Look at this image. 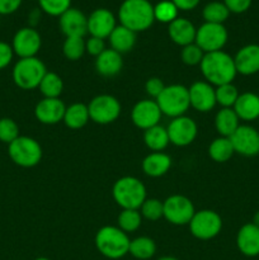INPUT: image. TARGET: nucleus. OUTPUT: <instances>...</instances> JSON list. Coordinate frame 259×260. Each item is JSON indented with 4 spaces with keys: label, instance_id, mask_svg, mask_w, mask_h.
Returning <instances> with one entry per match:
<instances>
[{
    "label": "nucleus",
    "instance_id": "obj_32",
    "mask_svg": "<svg viewBox=\"0 0 259 260\" xmlns=\"http://www.w3.org/2000/svg\"><path fill=\"white\" fill-rule=\"evenodd\" d=\"M38 88L45 98H60L63 90V81L56 73L47 71Z\"/></svg>",
    "mask_w": 259,
    "mask_h": 260
},
{
    "label": "nucleus",
    "instance_id": "obj_49",
    "mask_svg": "<svg viewBox=\"0 0 259 260\" xmlns=\"http://www.w3.org/2000/svg\"><path fill=\"white\" fill-rule=\"evenodd\" d=\"M157 260H178L177 258H173V256H163V258L157 259Z\"/></svg>",
    "mask_w": 259,
    "mask_h": 260
},
{
    "label": "nucleus",
    "instance_id": "obj_28",
    "mask_svg": "<svg viewBox=\"0 0 259 260\" xmlns=\"http://www.w3.org/2000/svg\"><path fill=\"white\" fill-rule=\"evenodd\" d=\"M89 119H90V117H89L88 106L83 103H74L66 107L62 122L69 128L80 129L88 123Z\"/></svg>",
    "mask_w": 259,
    "mask_h": 260
},
{
    "label": "nucleus",
    "instance_id": "obj_12",
    "mask_svg": "<svg viewBox=\"0 0 259 260\" xmlns=\"http://www.w3.org/2000/svg\"><path fill=\"white\" fill-rule=\"evenodd\" d=\"M170 144L175 146H188L197 137V124L190 117L180 116L173 118L167 128Z\"/></svg>",
    "mask_w": 259,
    "mask_h": 260
},
{
    "label": "nucleus",
    "instance_id": "obj_14",
    "mask_svg": "<svg viewBox=\"0 0 259 260\" xmlns=\"http://www.w3.org/2000/svg\"><path fill=\"white\" fill-rule=\"evenodd\" d=\"M229 139L238 154L246 157L256 156L259 154V132L254 127L246 124L239 126Z\"/></svg>",
    "mask_w": 259,
    "mask_h": 260
},
{
    "label": "nucleus",
    "instance_id": "obj_3",
    "mask_svg": "<svg viewBox=\"0 0 259 260\" xmlns=\"http://www.w3.org/2000/svg\"><path fill=\"white\" fill-rule=\"evenodd\" d=\"M94 243L102 255L109 259H119L128 254L131 240L118 226H104L98 230Z\"/></svg>",
    "mask_w": 259,
    "mask_h": 260
},
{
    "label": "nucleus",
    "instance_id": "obj_25",
    "mask_svg": "<svg viewBox=\"0 0 259 260\" xmlns=\"http://www.w3.org/2000/svg\"><path fill=\"white\" fill-rule=\"evenodd\" d=\"M172 167V159L168 154L160 152H151L142 160V170L146 175L152 178L163 177L169 172Z\"/></svg>",
    "mask_w": 259,
    "mask_h": 260
},
{
    "label": "nucleus",
    "instance_id": "obj_39",
    "mask_svg": "<svg viewBox=\"0 0 259 260\" xmlns=\"http://www.w3.org/2000/svg\"><path fill=\"white\" fill-rule=\"evenodd\" d=\"M42 12L51 17H60L71 8V0H38Z\"/></svg>",
    "mask_w": 259,
    "mask_h": 260
},
{
    "label": "nucleus",
    "instance_id": "obj_47",
    "mask_svg": "<svg viewBox=\"0 0 259 260\" xmlns=\"http://www.w3.org/2000/svg\"><path fill=\"white\" fill-rule=\"evenodd\" d=\"M172 2L174 3L178 9L187 12V10L195 9L200 4L201 0H172Z\"/></svg>",
    "mask_w": 259,
    "mask_h": 260
},
{
    "label": "nucleus",
    "instance_id": "obj_11",
    "mask_svg": "<svg viewBox=\"0 0 259 260\" xmlns=\"http://www.w3.org/2000/svg\"><path fill=\"white\" fill-rule=\"evenodd\" d=\"M163 205H164L165 220L173 225H188L196 213L192 201L185 196H170L163 202Z\"/></svg>",
    "mask_w": 259,
    "mask_h": 260
},
{
    "label": "nucleus",
    "instance_id": "obj_18",
    "mask_svg": "<svg viewBox=\"0 0 259 260\" xmlns=\"http://www.w3.org/2000/svg\"><path fill=\"white\" fill-rule=\"evenodd\" d=\"M58 24L66 37H85L88 33V17L81 10L70 8L60 15Z\"/></svg>",
    "mask_w": 259,
    "mask_h": 260
},
{
    "label": "nucleus",
    "instance_id": "obj_27",
    "mask_svg": "<svg viewBox=\"0 0 259 260\" xmlns=\"http://www.w3.org/2000/svg\"><path fill=\"white\" fill-rule=\"evenodd\" d=\"M239 126V117L233 108H221L216 114L215 127L220 136L230 137Z\"/></svg>",
    "mask_w": 259,
    "mask_h": 260
},
{
    "label": "nucleus",
    "instance_id": "obj_31",
    "mask_svg": "<svg viewBox=\"0 0 259 260\" xmlns=\"http://www.w3.org/2000/svg\"><path fill=\"white\" fill-rule=\"evenodd\" d=\"M128 253L136 259L147 260L152 258L156 253V244L147 236H140L131 240Z\"/></svg>",
    "mask_w": 259,
    "mask_h": 260
},
{
    "label": "nucleus",
    "instance_id": "obj_48",
    "mask_svg": "<svg viewBox=\"0 0 259 260\" xmlns=\"http://www.w3.org/2000/svg\"><path fill=\"white\" fill-rule=\"evenodd\" d=\"M251 223H254V225L258 226V228H259V211H258V212L255 213V215H254V217H253V222H251Z\"/></svg>",
    "mask_w": 259,
    "mask_h": 260
},
{
    "label": "nucleus",
    "instance_id": "obj_40",
    "mask_svg": "<svg viewBox=\"0 0 259 260\" xmlns=\"http://www.w3.org/2000/svg\"><path fill=\"white\" fill-rule=\"evenodd\" d=\"M19 137V127L12 118H0V141L9 145Z\"/></svg>",
    "mask_w": 259,
    "mask_h": 260
},
{
    "label": "nucleus",
    "instance_id": "obj_26",
    "mask_svg": "<svg viewBox=\"0 0 259 260\" xmlns=\"http://www.w3.org/2000/svg\"><path fill=\"white\" fill-rule=\"evenodd\" d=\"M108 38L112 50L117 51L121 55L130 52L136 43V33L121 24L114 28Z\"/></svg>",
    "mask_w": 259,
    "mask_h": 260
},
{
    "label": "nucleus",
    "instance_id": "obj_13",
    "mask_svg": "<svg viewBox=\"0 0 259 260\" xmlns=\"http://www.w3.org/2000/svg\"><path fill=\"white\" fill-rule=\"evenodd\" d=\"M42 38L37 29L33 27L20 28L13 37L12 47L13 51L20 58L36 57L38 51L41 50Z\"/></svg>",
    "mask_w": 259,
    "mask_h": 260
},
{
    "label": "nucleus",
    "instance_id": "obj_42",
    "mask_svg": "<svg viewBox=\"0 0 259 260\" xmlns=\"http://www.w3.org/2000/svg\"><path fill=\"white\" fill-rule=\"evenodd\" d=\"M104 50H106V43H104V40H102V38L91 37L90 36L85 41V51L89 55L94 56V57L101 55Z\"/></svg>",
    "mask_w": 259,
    "mask_h": 260
},
{
    "label": "nucleus",
    "instance_id": "obj_50",
    "mask_svg": "<svg viewBox=\"0 0 259 260\" xmlns=\"http://www.w3.org/2000/svg\"><path fill=\"white\" fill-rule=\"evenodd\" d=\"M35 260H51V259H48V258H37V259H35Z\"/></svg>",
    "mask_w": 259,
    "mask_h": 260
},
{
    "label": "nucleus",
    "instance_id": "obj_34",
    "mask_svg": "<svg viewBox=\"0 0 259 260\" xmlns=\"http://www.w3.org/2000/svg\"><path fill=\"white\" fill-rule=\"evenodd\" d=\"M216 103L220 104L222 108H233L235 102L239 98L238 88L233 83L223 84V85L216 86Z\"/></svg>",
    "mask_w": 259,
    "mask_h": 260
},
{
    "label": "nucleus",
    "instance_id": "obj_1",
    "mask_svg": "<svg viewBox=\"0 0 259 260\" xmlns=\"http://www.w3.org/2000/svg\"><path fill=\"white\" fill-rule=\"evenodd\" d=\"M200 68L203 78L207 80V83L216 86L233 83L238 74L234 57H231L229 53L223 52L222 50L205 53L200 63Z\"/></svg>",
    "mask_w": 259,
    "mask_h": 260
},
{
    "label": "nucleus",
    "instance_id": "obj_19",
    "mask_svg": "<svg viewBox=\"0 0 259 260\" xmlns=\"http://www.w3.org/2000/svg\"><path fill=\"white\" fill-rule=\"evenodd\" d=\"M66 106L60 98H43L36 104L35 116L41 123L56 124L63 119Z\"/></svg>",
    "mask_w": 259,
    "mask_h": 260
},
{
    "label": "nucleus",
    "instance_id": "obj_46",
    "mask_svg": "<svg viewBox=\"0 0 259 260\" xmlns=\"http://www.w3.org/2000/svg\"><path fill=\"white\" fill-rule=\"evenodd\" d=\"M23 0H0V14L8 15L19 9Z\"/></svg>",
    "mask_w": 259,
    "mask_h": 260
},
{
    "label": "nucleus",
    "instance_id": "obj_43",
    "mask_svg": "<svg viewBox=\"0 0 259 260\" xmlns=\"http://www.w3.org/2000/svg\"><path fill=\"white\" fill-rule=\"evenodd\" d=\"M165 85L163 83L161 79L159 78H150L147 79L146 83H145V90H146L147 95H150L151 98L156 99L157 96L161 94V91L164 90Z\"/></svg>",
    "mask_w": 259,
    "mask_h": 260
},
{
    "label": "nucleus",
    "instance_id": "obj_35",
    "mask_svg": "<svg viewBox=\"0 0 259 260\" xmlns=\"http://www.w3.org/2000/svg\"><path fill=\"white\" fill-rule=\"evenodd\" d=\"M118 228L126 234L134 233L141 226L142 216L139 210H122L117 218Z\"/></svg>",
    "mask_w": 259,
    "mask_h": 260
},
{
    "label": "nucleus",
    "instance_id": "obj_38",
    "mask_svg": "<svg viewBox=\"0 0 259 260\" xmlns=\"http://www.w3.org/2000/svg\"><path fill=\"white\" fill-rule=\"evenodd\" d=\"M142 217L149 221H157L164 217V205L156 198H146L140 207Z\"/></svg>",
    "mask_w": 259,
    "mask_h": 260
},
{
    "label": "nucleus",
    "instance_id": "obj_8",
    "mask_svg": "<svg viewBox=\"0 0 259 260\" xmlns=\"http://www.w3.org/2000/svg\"><path fill=\"white\" fill-rule=\"evenodd\" d=\"M189 225V231L196 239L211 240L221 233L222 218L217 212L212 210L196 211Z\"/></svg>",
    "mask_w": 259,
    "mask_h": 260
},
{
    "label": "nucleus",
    "instance_id": "obj_17",
    "mask_svg": "<svg viewBox=\"0 0 259 260\" xmlns=\"http://www.w3.org/2000/svg\"><path fill=\"white\" fill-rule=\"evenodd\" d=\"M189 91V101L190 107L196 111L210 112L216 106V93L215 88L207 81H196L188 88Z\"/></svg>",
    "mask_w": 259,
    "mask_h": 260
},
{
    "label": "nucleus",
    "instance_id": "obj_21",
    "mask_svg": "<svg viewBox=\"0 0 259 260\" xmlns=\"http://www.w3.org/2000/svg\"><path fill=\"white\" fill-rule=\"evenodd\" d=\"M236 246L245 256L259 255V228L254 223H245L236 235Z\"/></svg>",
    "mask_w": 259,
    "mask_h": 260
},
{
    "label": "nucleus",
    "instance_id": "obj_23",
    "mask_svg": "<svg viewBox=\"0 0 259 260\" xmlns=\"http://www.w3.org/2000/svg\"><path fill=\"white\" fill-rule=\"evenodd\" d=\"M123 66L122 55L112 48H106L103 52L95 57V70L106 78L116 76Z\"/></svg>",
    "mask_w": 259,
    "mask_h": 260
},
{
    "label": "nucleus",
    "instance_id": "obj_24",
    "mask_svg": "<svg viewBox=\"0 0 259 260\" xmlns=\"http://www.w3.org/2000/svg\"><path fill=\"white\" fill-rule=\"evenodd\" d=\"M233 109L238 114L239 119L254 121L259 118V95L246 91L239 95Z\"/></svg>",
    "mask_w": 259,
    "mask_h": 260
},
{
    "label": "nucleus",
    "instance_id": "obj_44",
    "mask_svg": "<svg viewBox=\"0 0 259 260\" xmlns=\"http://www.w3.org/2000/svg\"><path fill=\"white\" fill-rule=\"evenodd\" d=\"M253 0H223V4L228 7L230 13L241 14L250 8Z\"/></svg>",
    "mask_w": 259,
    "mask_h": 260
},
{
    "label": "nucleus",
    "instance_id": "obj_15",
    "mask_svg": "<svg viewBox=\"0 0 259 260\" xmlns=\"http://www.w3.org/2000/svg\"><path fill=\"white\" fill-rule=\"evenodd\" d=\"M161 116L163 113L156 101H152V99H144V101L137 102L131 112V119L134 124L144 131L157 126Z\"/></svg>",
    "mask_w": 259,
    "mask_h": 260
},
{
    "label": "nucleus",
    "instance_id": "obj_29",
    "mask_svg": "<svg viewBox=\"0 0 259 260\" xmlns=\"http://www.w3.org/2000/svg\"><path fill=\"white\" fill-rule=\"evenodd\" d=\"M144 142L152 152H160L169 145V136L165 127L154 126L146 129L144 134Z\"/></svg>",
    "mask_w": 259,
    "mask_h": 260
},
{
    "label": "nucleus",
    "instance_id": "obj_10",
    "mask_svg": "<svg viewBox=\"0 0 259 260\" xmlns=\"http://www.w3.org/2000/svg\"><path fill=\"white\" fill-rule=\"evenodd\" d=\"M228 29L223 24L203 23L196 32L195 43L205 53L221 51L228 42Z\"/></svg>",
    "mask_w": 259,
    "mask_h": 260
},
{
    "label": "nucleus",
    "instance_id": "obj_37",
    "mask_svg": "<svg viewBox=\"0 0 259 260\" xmlns=\"http://www.w3.org/2000/svg\"><path fill=\"white\" fill-rule=\"evenodd\" d=\"M178 9L172 0H161L154 7V17L155 20H159L161 23H172L178 18Z\"/></svg>",
    "mask_w": 259,
    "mask_h": 260
},
{
    "label": "nucleus",
    "instance_id": "obj_22",
    "mask_svg": "<svg viewBox=\"0 0 259 260\" xmlns=\"http://www.w3.org/2000/svg\"><path fill=\"white\" fill-rule=\"evenodd\" d=\"M196 32H197V28L190 20L185 19V18L178 17L177 19L169 23V27H168V35H169L170 40L175 45L182 46V47L195 43Z\"/></svg>",
    "mask_w": 259,
    "mask_h": 260
},
{
    "label": "nucleus",
    "instance_id": "obj_45",
    "mask_svg": "<svg viewBox=\"0 0 259 260\" xmlns=\"http://www.w3.org/2000/svg\"><path fill=\"white\" fill-rule=\"evenodd\" d=\"M13 56H14V51H13L12 46L0 41V70L5 69L12 62Z\"/></svg>",
    "mask_w": 259,
    "mask_h": 260
},
{
    "label": "nucleus",
    "instance_id": "obj_33",
    "mask_svg": "<svg viewBox=\"0 0 259 260\" xmlns=\"http://www.w3.org/2000/svg\"><path fill=\"white\" fill-rule=\"evenodd\" d=\"M202 15L206 23L223 24V22L230 15V10L223 4V2H211L205 5L202 10Z\"/></svg>",
    "mask_w": 259,
    "mask_h": 260
},
{
    "label": "nucleus",
    "instance_id": "obj_6",
    "mask_svg": "<svg viewBox=\"0 0 259 260\" xmlns=\"http://www.w3.org/2000/svg\"><path fill=\"white\" fill-rule=\"evenodd\" d=\"M47 73L45 63L38 57L19 58L13 68V81L23 90H32L40 86Z\"/></svg>",
    "mask_w": 259,
    "mask_h": 260
},
{
    "label": "nucleus",
    "instance_id": "obj_5",
    "mask_svg": "<svg viewBox=\"0 0 259 260\" xmlns=\"http://www.w3.org/2000/svg\"><path fill=\"white\" fill-rule=\"evenodd\" d=\"M155 101H156L161 113L168 117H172V118L184 116L185 112L190 107L188 88L180 85V84L165 85L164 90Z\"/></svg>",
    "mask_w": 259,
    "mask_h": 260
},
{
    "label": "nucleus",
    "instance_id": "obj_4",
    "mask_svg": "<svg viewBox=\"0 0 259 260\" xmlns=\"http://www.w3.org/2000/svg\"><path fill=\"white\" fill-rule=\"evenodd\" d=\"M112 194L122 210H139L146 200V188L137 178L123 177L114 183Z\"/></svg>",
    "mask_w": 259,
    "mask_h": 260
},
{
    "label": "nucleus",
    "instance_id": "obj_41",
    "mask_svg": "<svg viewBox=\"0 0 259 260\" xmlns=\"http://www.w3.org/2000/svg\"><path fill=\"white\" fill-rule=\"evenodd\" d=\"M203 56H205V52L196 43H190V45L184 46L182 48V52H180V58H182L183 63H185L188 66L200 65Z\"/></svg>",
    "mask_w": 259,
    "mask_h": 260
},
{
    "label": "nucleus",
    "instance_id": "obj_7",
    "mask_svg": "<svg viewBox=\"0 0 259 260\" xmlns=\"http://www.w3.org/2000/svg\"><path fill=\"white\" fill-rule=\"evenodd\" d=\"M8 154L14 164L22 168H33L42 159V147L32 137L19 136L9 144Z\"/></svg>",
    "mask_w": 259,
    "mask_h": 260
},
{
    "label": "nucleus",
    "instance_id": "obj_2",
    "mask_svg": "<svg viewBox=\"0 0 259 260\" xmlns=\"http://www.w3.org/2000/svg\"><path fill=\"white\" fill-rule=\"evenodd\" d=\"M118 19L132 32H144L155 22L154 5L149 0H124L119 7Z\"/></svg>",
    "mask_w": 259,
    "mask_h": 260
},
{
    "label": "nucleus",
    "instance_id": "obj_20",
    "mask_svg": "<svg viewBox=\"0 0 259 260\" xmlns=\"http://www.w3.org/2000/svg\"><path fill=\"white\" fill-rule=\"evenodd\" d=\"M238 74L254 75L259 73V45H246L236 52L234 57Z\"/></svg>",
    "mask_w": 259,
    "mask_h": 260
},
{
    "label": "nucleus",
    "instance_id": "obj_16",
    "mask_svg": "<svg viewBox=\"0 0 259 260\" xmlns=\"http://www.w3.org/2000/svg\"><path fill=\"white\" fill-rule=\"evenodd\" d=\"M116 27V17L106 8L95 9L88 17V33L91 37L108 38Z\"/></svg>",
    "mask_w": 259,
    "mask_h": 260
},
{
    "label": "nucleus",
    "instance_id": "obj_30",
    "mask_svg": "<svg viewBox=\"0 0 259 260\" xmlns=\"http://www.w3.org/2000/svg\"><path fill=\"white\" fill-rule=\"evenodd\" d=\"M234 154L235 150L229 137H217L208 146V155L216 162H226Z\"/></svg>",
    "mask_w": 259,
    "mask_h": 260
},
{
    "label": "nucleus",
    "instance_id": "obj_9",
    "mask_svg": "<svg viewBox=\"0 0 259 260\" xmlns=\"http://www.w3.org/2000/svg\"><path fill=\"white\" fill-rule=\"evenodd\" d=\"M88 111L93 122L98 124H109L121 114V103L116 96L101 94L91 99L88 104Z\"/></svg>",
    "mask_w": 259,
    "mask_h": 260
},
{
    "label": "nucleus",
    "instance_id": "obj_36",
    "mask_svg": "<svg viewBox=\"0 0 259 260\" xmlns=\"http://www.w3.org/2000/svg\"><path fill=\"white\" fill-rule=\"evenodd\" d=\"M85 52V40L83 37H66L62 45V53L68 60L78 61Z\"/></svg>",
    "mask_w": 259,
    "mask_h": 260
}]
</instances>
